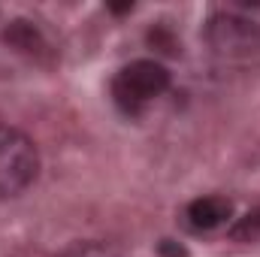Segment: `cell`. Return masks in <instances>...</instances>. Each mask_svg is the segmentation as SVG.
I'll list each match as a JSON object with an SVG mask.
<instances>
[{
	"mask_svg": "<svg viewBox=\"0 0 260 257\" xmlns=\"http://www.w3.org/2000/svg\"><path fill=\"white\" fill-rule=\"evenodd\" d=\"M170 88V70L157 61H133L121 67L112 79V100L121 112L136 115L145 103L160 97Z\"/></svg>",
	"mask_w": 260,
	"mask_h": 257,
	"instance_id": "cell-1",
	"label": "cell"
},
{
	"mask_svg": "<svg viewBox=\"0 0 260 257\" xmlns=\"http://www.w3.org/2000/svg\"><path fill=\"white\" fill-rule=\"evenodd\" d=\"M40 173V151L30 136L0 124V200L21 194Z\"/></svg>",
	"mask_w": 260,
	"mask_h": 257,
	"instance_id": "cell-2",
	"label": "cell"
},
{
	"mask_svg": "<svg viewBox=\"0 0 260 257\" xmlns=\"http://www.w3.org/2000/svg\"><path fill=\"white\" fill-rule=\"evenodd\" d=\"M233 215V203L227 197H200L188 206V224L194 230H215Z\"/></svg>",
	"mask_w": 260,
	"mask_h": 257,
	"instance_id": "cell-3",
	"label": "cell"
},
{
	"mask_svg": "<svg viewBox=\"0 0 260 257\" xmlns=\"http://www.w3.org/2000/svg\"><path fill=\"white\" fill-rule=\"evenodd\" d=\"M58 257H121V254L115 248L103 245V242H73Z\"/></svg>",
	"mask_w": 260,
	"mask_h": 257,
	"instance_id": "cell-4",
	"label": "cell"
},
{
	"mask_svg": "<svg viewBox=\"0 0 260 257\" xmlns=\"http://www.w3.org/2000/svg\"><path fill=\"white\" fill-rule=\"evenodd\" d=\"M230 236L233 239H257L260 236V209H254V212H248L245 218H239V224L230 230Z\"/></svg>",
	"mask_w": 260,
	"mask_h": 257,
	"instance_id": "cell-5",
	"label": "cell"
},
{
	"mask_svg": "<svg viewBox=\"0 0 260 257\" xmlns=\"http://www.w3.org/2000/svg\"><path fill=\"white\" fill-rule=\"evenodd\" d=\"M160 254L164 257H188V251H185L182 245H173L170 239H164V242H160Z\"/></svg>",
	"mask_w": 260,
	"mask_h": 257,
	"instance_id": "cell-6",
	"label": "cell"
}]
</instances>
